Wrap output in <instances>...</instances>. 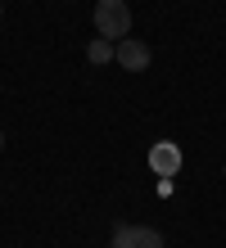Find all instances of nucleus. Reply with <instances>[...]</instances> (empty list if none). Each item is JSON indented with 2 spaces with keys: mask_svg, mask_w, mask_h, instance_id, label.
Here are the masks:
<instances>
[{
  "mask_svg": "<svg viewBox=\"0 0 226 248\" xmlns=\"http://www.w3.org/2000/svg\"><path fill=\"white\" fill-rule=\"evenodd\" d=\"M95 32L109 36L113 46L122 36H131V9H127V0H95Z\"/></svg>",
  "mask_w": 226,
  "mask_h": 248,
  "instance_id": "obj_1",
  "label": "nucleus"
},
{
  "mask_svg": "<svg viewBox=\"0 0 226 248\" xmlns=\"http://www.w3.org/2000/svg\"><path fill=\"white\" fill-rule=\"evenodd\" d=\"M113 248H163V235L154 226H136V221H122L113 230Z\"/></svg>",
  "mask_w": 226,
  "mask_h": 248,
  "instance_id": "obj_2",
  "label": "nucleus"
},
{
  "mask_svg": "<svg viewBox=\"0 0 226 248\" xmlns=\"http://www.w3.org/2000/svg\"><path fill=\"white\" fill-rule=\"evenodd\" d=\"M149 59H154V54H149V46H145V41H136V36H122V41L113 46V63L127 68V72H145Z\"/></svg>",
  "mask_w": 226,
  "mask_h": 248,
  "instance_id": "obj_3",
  "label": "nucleus"
},
{
  "mask_svg": "<svg viewBox=\"0 0 226 248\" xmlns=\"http://www.w3.org/2000/svg\"><path fill=\"white\" fill-rule=\"evenodd\" d=\"M149 171H154V176H163V181H172L176 171H181V144L158 140L154 149H149Z\"/></svg>",
  "mask_w": 226,
  "mask_h": 248,
  "instance_id": "obj_4",
  "label": "nucleus"
},
{
  "mask_svg": "<svg viewBox=\"0 0 226 248\" xmlns=\"http://www.w3.org/2000/svg\"><path fill=\"white\" fill-rule=\"evenodd\" d=\"M86 59H90V63H113V41H109V36H95V41L86 46Z\"/></svg>",
  "mask_w": 226,
  "mask_h": 248,
  "instance_id": "obj_5",
  "label": "nucleus"
},
{
  "mask_svg": "<svg viewBox=\"0 0 226 248\" xmlns=\"http://www.w3.org/2000/svg\"><path fill=\"white\" fill-rule=\"evenodd\" d=\"M0 149H5V136H0Z\"/></svg>",
  "mask_w": 226,
  "mask_h": 248,
  "instance_id": "obj_6",
  "label": "nucleus"
},
{
  "mask_svg": "<svg viewBox=\"0 0 226 248\" xmlns=\"http://www.w3.org/2000/svg\"><path fill=\"white\" fill-rule=\"evenodd\" d=\"M0 14H5V5H0Z\"/></svg>",
  "mask_w": 226,
  "mask_h": 248,
  "instance_id": "obj_7",
  "label": "nucleus"
}]
</instances>
